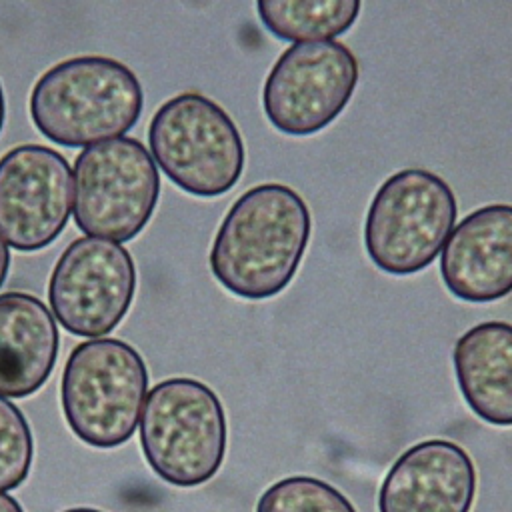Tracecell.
<instances>
[{
    "mask_svg": "<svg viewBox=\"0 0 512 512\" xmlns=\"http://www.w3.org/2000/svg\"><path fill=\"white\" fill-rule=\"evenodd\" d=\"M148 396L140 352L118 338H94L72 348L60 382V404L72 434L100 450L132 438Z\"/></svg>",
    "mask_w": 512,
    "mask_h": 512,
    "instance_id": "cell-3",
    "label": "cell"
},
{
    "mask_svg": "<svg viewBox=\"0 0 512 512\" xmlns=\"http://www.w3.org/2000/svg\"><path fill=\"white\" fill-rule=\"evenodd\" d=\"M34 438L22 410L0 396V492L18 488L30 474Z\"/></svg>",
    "mask_w": 512,
    "mask_h": 512,
    "instance_id": "cell-17",
    "label": "cell"
},
{
    "mask_svg": "<svg viewBox=\"0 0 512 512\" xmlns=\"http://www.w3.org/2000/svg\"><path fill=\"white\" fill-rule=\"evenodd\" d=\"M452 362L468 408L488 424L512 426V324L488 320L468 328Z\"/></svg>",
    "mask_w": 512,
    "mask_h": 512,
    "instance_id": "cell-14",
    "label": "cell"
},
{
    "mask_svg": "<svg viewBox=\"0 0 512 512\" xmlns=\"http://www.w3.org/2000/svg\"><path fill=\"white\" fill-rule=\"evenodd\" d=\"M62 512H104V510H98V508H84V506H80V508H68V510H62Z\"/></svg>",
    "mask_w": 512,
    "mask_h": 512,
    "instance_id": "cell-21",
    "label": "cell"
},
{
    "mask_svg": "<svg viewBox=\"0 0 512 512\" xmlns=\"http://www.w3.org/2000/svg\"><path fill=\"white\" fill-rule=\"evenodd\" d=\"M458 202L438 174L404 168L388 176L370 200L364 248L372 264L392 276L428 268L456 226Z\"/></svg>",
    "mask_w": 512,
    "mask_h": 512,
    "instance_id": "cell-6",
    "label": "cell"
},
{
    "mask_svg": "<svg viewBox=\"0 0 512 512\" xmlns=\"http://www.w3.org/2000/svg\"><path fill=\"white\" fill-rule=\"evenodd\" d=\"M136 294V264L118 242L82 236L56 260L48 304L66 332L90 340L110 334Z\"/></svg>",
    "mask_w": 512,
    "mask_h": 512,
    "instance_id": "cell-9",
    "label": "cell"
},
{
    "mask_svg": "<svg viewBox=\"0 0 512 512\" xmlns=\"http://www.w3.org/2000/svg\"><path fill=\"white\" fill-rule=\"evenodd\" d=\"M228 424L218 394L194 378H166L146 396L140 446L152 472L180 488L208 482L226 456Z\"/></svg>",
    "mask_w": 512,
    "mask_h": 512,
    "instance_id": "cell-4",
    "label": "cell"
},
{
    "mask_svg": "<svg viewBox=\"0 0 512 512\" xmlns=\"http://www.w3.org/2000/svg\"><path fill=\"white\" fill-rule=\"evenodd\" d=\"M8 268H10V250H8V244L4 242V238L0 236V286L4 284V280L8 276Z\"/></svg>",
    "mask_w": 512,
    "mask_h": 512,
    "instance_id": "cell-18",
    "label": "cell"
},
{
    "mask_svg": "<svg viewBox=\"0 0 512 512\" xmlns=\"http://www.w3.org/2000/svg\"><path fill=\"white\" fill-rule=\"evenodd\" d=\"M68 160L40 144H20L0 158V236L18 252L52 244L72 214Z\"/></svg>",
    "mask_w": 512,
    "mask_h": 512,
    "instance_id": "cell-10",
    "label": "cell"
},
{
    "mask_svg": "<svg viewBox=\"0 0 512 512\" xmlns=\"http://www.w3.org/2000/svg\"><path fill=\"white\" fill-rule=\"evenodd\" d=\"M358 78L360 64L346 44L336 40L292 44L264 80V114L282 134H316L344 112Z\"/></svg>",
    "mask_w": 512,
    "mask_h": 512,
    "instance_id": "cell-8",
    "label": "cell"
},
{
    "mask_svg": "<svg viewBox=\"0 0 512 512\" xmlns=\"http://www.w3.org/2000/svg\"><path fill=\"white\" fill-rule=\"evenodd\" d=\"M148 144L164 176L198 198H216L232 190L246 162L236 122L200 92H182L166 100L150 120Z\"/></svg>",
    "mask_w": 512,
    "mask_h": 512,
    "instance_id": "cell-5",
    "label": "cell"
},
{
    "mask_svg": "<svg viewBox=\"0 0 512 512\" xmlns=\"http://www.w3.org/2000/svg\"><path fill=\"white\" fill-rule=\"evenodd\" d=\"M476 468L456 442L430 438L410 446L386 472L378 512H470Z\"/></svg>",
    "mask_w": 512,
    "mask_h": 512,
    "instance_id": "cell-12",
    "label": "cell"
},
{
    "mask_svg": "<svg viewBox=\"0 0 512 512\" xmlns=\"http://www.w3.org/2000/svg\"><path fill=\"white\" fill-rule=\"evenodd\" d=\"M360 0H258L264 28L294 44L326 42L344 34L360 14Z\"/></svg>",
    "mask_w": 512,
    "mask_h": 512,
    "instance_id": "cell-15",
    "label": "cell"
},
{
    "mask_svg": "<svg viewBox=\"0 0 512 512\" xmlns=\"http://www.w3.org/2000/svg\"><path fill=\"white\" fill-rule=\"evenodd\" d=\"M28 106L44 138L88 148L126 134L142 114L144 92L126 64L108 56H76L36 80Z\"/></svg>",
    "mask_w": 512,
    "mask_h": 512,
    "instance_id": "cell-2",
    "label": "cell"
},
{
    "mask_svg": "<svg viewBox=\"0 0 512 512\" xmlns=\"http://www.w3.org/2000/svg\"><path fill=\"white\" fill-rule=\"evenodd\" d=\"M4 118H6V104H4V90H2V82H0V134L4 128Z\"/></svg>",
    "mask_w": 512,
    "mask_h": 512,
    "instance_id": "cell-20",
    "label": "cell"
},
{
    "mask_svg": "<svg viewBox=\"0 0 512 512\" xmlns=\"http://www.w3.org/2000/svg\"><path fill=\"white\" fill-rule=\"evenodd\" d=\"M310 234L312 216L296 190L252 186L220 222L208 254L212 276L240 298H272L296 276Z\"/></svg>",
    "mask_w": 512,
    "mask_h": 512,
    "instance_id": "cell-1",
    "label": "cell"
},
{
    "mask_svg": "<svg viewBox=\"0 0 512 512\" xmlns=\"http://www.w3.org/2000/svg\"><path fill=\"white\" fill-rule=\"evenodd\" d=\"M74 220L92 236L112 242L136 238L160 198V174L146 146L130 136L84 148L74 160Z\"/></svg>",
    "mask_w": 512,
    "mask_h": 512,
    "instance_id": "cell-7",
    "label": "cell"
},
{
    "mask_svg": "<svg viewBox=\"0 0 512 512\" xmlns=\"http://www.w3.org/2000/svg\"><path fill=\"white\" fill-rule=\"evenodd\" d=\"M446 290L470 304H488L512 292V206L488 204L466 214L440 252Z\"/></svg>",
    "mask_w": 512,
    "mask_h": 512,
    "instance_id": "cell-11",
    "label": "cell"
},
{
    "mask_svg": "<svg viewBox=\"0 0 512 512\" xmlns=\"http://www.w3.org/2000/svg\"><path fill=\"white\" fill-rule=\"evenodd\" d=\"M60 334L48 306L28 292L0 294V396L26 398L50 378Z\"/></svg>",
    "mask_w": 512,
    "mask_h": 512,
    "instance_id": "cell-13",
    "label": "cell"
},
{
    "mask_svg": "<svg viewBox=\"0 0 512 512\" xmlns=\"http://www.w3.org/2000/svg\"><path fill=\"white\" fill-rule=\"evenodd\" d=\"M0 512H24L20 502L6 492H0Z\"/></svg>",
    "mask_w": 512,
    "mask_h": 512,
    "instance_id": "cell-19",
    "label": "cell"
},
{
    "mask_svg": "<svg viewBox=\"0 0 512 512\" xmlns=\"http://www.w3.org/2000/svg\"><path fill=\"white\" fill-rule=\"evenodd\" d=\"M256 512H356L332 484L312 476H288L258 498Z\"/></svg>",
    "mask_w": 512,
    "mask_h": 512,
    "instance_id": "cell-16",
    "label": "cell"
}]
</instances>
